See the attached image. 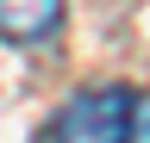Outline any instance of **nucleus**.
<instances>
[{"label": "nucleus", "instance_id": "2", "mask_svg": "<svg viewBox=\"0 0 150 143\" xmlns=\"http://www.w3.org/2000/svg\"><path fill=\"white\" fill-rule=\"evenodd\" d=\"M63 31V0H0V38L6 44H44Z\"/></svg>", "mask_w": 150, "mask_h": 143}, {"label": "nucleus", "instance_id": "1", "mask_svg": "<svg viewBox=\"0 0 150 143\" xmlns=\"http://www.w3.org/2000/svg\"><path fill=\"white\" fill-rule=\"evenodd\" d=\"M138 100L131 87H94L56 118V143H138Z\"/></svg>", "mask_w": 150, "mask_h": 143}]
</instances>
